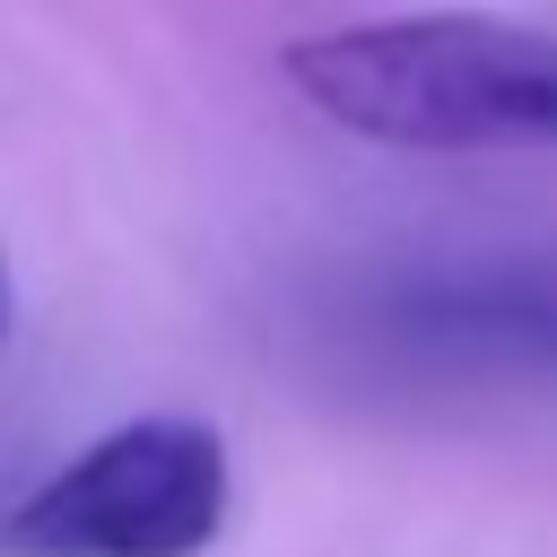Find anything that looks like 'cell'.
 <instances>
[{
	"mask_svg": "<svg viewBox=\"0 0 557 557\" xmlns=\"http://www.w3.org/2000/svg\"><path fill=\"white\" fill-rule=\"evenodd\" d=\"M287 87L348 139L409 157L557 148V35L487 9L366 17L287 44Z\"/></svg>",
	"mask_w": 557,
	"mask_h": 557,
	"instance_id": "6da1fadb",
	"label": "cell"
},
{
	"mask_svg": "<svg viewBox=\"0 0 557 557\" xmlns=\"http://www.w3.org/2000/svg\"><path fill=\"white\" fill-rule=\"evenodd\" d=\"M226 435L209 418H122L44 470L0 522L9 557H200L226 531Z\"/></svg>",
	"mask_w": 557,
	"mask_h": 557,
	"instance_id": "7a4b0ae2",
	"label": "cell"
},
{
	"mask_svg": "<svg viewBox=\"0 0 557 557\" xmlns=\"http://www.w3.org/2000/svg\"><path fill=\"white\" fill-rule=\"evenodd\" d=\"M383 331L426 366H496V374H557V287L513 278H453L409 287L383 305Z\"/></svg>",
	"mask_w": 557,
	"mask_h": 557,
	"instance_id": "3957f363",
	"label": "cell"
},
{
	"mask_svg": "<svg viewBox=\"0 0 557 557\" xmlns=\"http://www.w3.org/2000/svg\"><path fill=\"white\" fill-rule=\"evenodd\" d=\"M9 322H17V278H9V252H0V339H9Z\"/></svg>",
	"mask_w": 557,
	"mask_h": 557,
	"instance_id": "277c9868",
	"label": "cell"
}]
</instances>
